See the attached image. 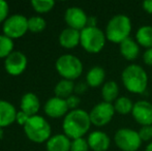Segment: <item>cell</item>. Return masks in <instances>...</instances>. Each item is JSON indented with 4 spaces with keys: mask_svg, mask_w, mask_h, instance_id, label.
I'll return each instance as SVG.
<instances>
[{
    "mask_svg": "<svg viewBox=\"0 0 152 151\" xmlns=\"http://www.w3.org/2000/svg\"><path fill=\"white\" fill-rule=\"evenodd\" d=\"M136 40L139 46L144 47L146 49L152 48V26L144 25L137 30Z\"/></svg>",
    "mask_w": 152,
    "mask_h": 151,
    "instance_id": "obj_22",
    "label": "cell"
},
{
    "mask_svg": "<svg viewBox=\"0 0 152 151\" xmlns=\"http://www.w3.org/2000/svg\"><path fill=\"white\" fill-rule=\"evenodd\" d=\"M113 105H114L115 112L120 115L132 114V108H134V103L127 96H119Z\"/></svg>",
    "mask_w": 152,
    "mask_h": 151,
    "instance_id": "obj_24",
    "label": "cell"
},
{
    "mask_svg": "<svg viewBox=\"0 0 152 151\" xmlns=\"http://www.w3.org/2000/svg\"><path fill=\"white\" fill-rule=\"evenodd\" d=\"M72 140L64 133H58L47 141V151H70Z\"/></svg>",
    "mask_w": 152,
    "mask_h": 151,
    "instance_id": "obj_19",
    "label": "cell"
},
{
    "mask_svg": "<svg viewBox=\"0 0 152 151\" xmlns=\"http://www.w3.org/2000/svg\"><path fill=\"white\" fill-rule=\"evenodd\" d=\"M130 32H132V21L129 17L123 14L113 16L109 20L104 31L107 40L119 44L126 38L130 37Z\"/></svg>",
    "mask_w": 152,
    "mask_h": 151,
    "instance_id": "obj_3",
    "label": "cell"
},
{
    "mask_svg": "<svg viewBox=\"0 0 152 151\" xmlns=\"http://www.w3.org/2000/svg\"><path fill=\"white\" fill-rule=\"evenodd\" d=\"M104 79H106V71L102 66H93L88 71L86 75V83L89 87H96L102 86L104 84Z\"/></svg>",
    "mask_w": 152,
    "mask_h": 151,
    "instance_id": "obj_20",
    "label": "cell"
},
{
    "mask_svg": "<svg viewBox=\"0 0 152 151\" xmlns=\"http://www.w3.org/2000/svg\"><path fill=\"white\" fill-rule=\"evenodd\" d=\"M106 33L98 27H86L81 30L80 44L86 52L97 54L106 44Z\"/></svg>",
    "mask_w": 152,
    "mask_h": 151,
    "instance_id": "obj_5",
    "label": "cell"
},
{
    "mask_svg": "<svg viewBox=\"0 0 152 151\" xmlns=\"http://www.w3.org/2000/svg\"><path fill=\"white\" fill-rule=\"evenodd\" d=\"M115 113L116 112H115L113 104L102 101L92 108L89 116H90L92 124L97 127H102L112 121Z\"/></svg>",
    "mask_w": 152,
    "mask_h": 151,
    "instance_id": "obj_9",
    "label": "cell"
},
{
    "mask_svg": "<svg viewBox=\"0 0 152 151\" xmlns=\"http://www.w3.org/2000/svg\"><path fill=\"white\" fill-rule=\"evenodd\" d=\"M3 136H4V133H3V128L0 127V140L3 139Z\"/></svg>",
    "mask_w": 152,
    "mask_h": 151,
    "instance_id": "obj_38",
    "label": "cell"
},
{
    "mask_svg": "<svg viewBox=\"0 0 152 151\" xmlns=\"http://www.w3.org/2000/svg\"><path fill=\"white\" fill-rule=\"evenodd\" d=\"M132 116L142 126L152 125V104L148 101H138L134 104Z\"/></svg>",
    "mask_w": 152,
    "mask_h": 151,
    "instance_id": "obj_12",
    "label": "cell"
},
{
    "mask_svg": "<svg viewBox=\"0 0 152 151\" xmlns=\"http://www.w3.org/2000/svg\"><path fill=\"white\" fill-rule=\"evenodd\" d=\"M123 86L127 91L134 94H143L148 87V75L139 64H129L121 74Z\"/></svg>",
    "mask_w": 152,
    "mask_h": 151,
    "instance_id": "obj_2",
    "label": "cell"
},
{
    "mask_svg": "<svg viewBox=\"0 0 152 151\" xmlns=\"http://www.w3.org/2000/svg\"><path fill=\"white\" fill-rule=\"evenodd\" d=\"M89 145L87 139L79 138V139L72 140L70 144V151H89Z\"/></svg>",
    "mask_w": 152,
    "mask_h": 151,
    "instance_id": "obj_28",
    "label": "cell"
},
{
    "mask_svg": "<svg viewBox=\"0 0 152 151\" xmlns=\"http://www.w3.org/2000/svg\"><path fill=\"white\" fill-rule=\"evenodd\" d=\"M65 101H66V104H67L68 109H69L70 111H72V110H77L81 104L80 97H79L78 95H75V94L70 95V96L67 97Z\"/></svg>",
    "mask_w": 152,
    "mask_h": 151,
    "instance_id": "obj_30",
    "label": "cell"
},
{
    "mask_svg": "<svg viewBox=\"0 0 152 151\" xmlns=\"http://www.w3.org/2000/svg\"><path fill=\"white\" fill-rule=\"evenodd\" d=\"M120 54L124 59L128 61H134L140 55V46L134 38L128 37L119 44Z\"/></svg>",
    "mask_w": 152,
    "mask_h": 151,
    "instance_id": "obj_16",
    "label": "cell"
},
{
    "mask_svg": "<svg viewBox=\"0 0 152 151\" xmlns=\"http://www.w3.org/2000/svg\"><path fill=\"white\" fill-rule=\"evenodd\" d=\"M143 61L146 65L152 66V48L146 49V51L143 54Z\"/></svg>",
    "mask_w": 152,
    "mask_h": 151,
    "instance_id": "obj_34",
    "label": "cell"
},
{
    "mask_svg": "<svg viewBox=\"0 0 152 151\" xmlns=\"http://www.w3.org/2000/svg\"><path fill=\"white\" fill-rule=\"evenodd\" d=\"M2 31L12 39L22 37L28 31V19L19 14L10 16L2 25Z\"/></svg>",
    "mask_w": 152,
    "mask_h": 151,
    "instance_id": "obj_8",
    "label": "cell"
},
{
    "mask_svg": "<svg viewBox=\"0 0 152 151\" xmlns=\"http://www.w3.org/2000/svg\"><path fill=\"white\" fill-rule=\"evenodd\" d=\"M88 85H87L86 82H79L77 83L76 85H75V92H76V94H83V93H85L87 91V89H88Z\"/></svg>",
    "mask_w": 152,
    "mask_h": 151,
    "instance_id": "obj_33",
    "label": "cell"
},
{
    "mask_svg": "<svg viewBox=\"0 0 152 151\" xmlns=\"http://www.w3.org/2000/svg\"><path fill=\"white\" fill-rule=\"evenodd\" d=\"M56 71L65 80L74 81L83 73V63L77 56L72 54L61 55L55 63Z\"/></svg>",
    "mask_w": 152,
    "mask_h": 151,
    "instance_id": "obj_6",
    "label": "cell"
},
{
    "mask_svg": "<svg viewBox=\"0 0 152 151\" xmlns=\"http://www.w3.org/2000/svg\"><path fill=\"white\" fill-rule=\"evenodd\" d=\"M89 113L82 109L72 110L64 116L62 128L70 140L84 138L91 126Z\"/></svg>",
    "mask_w": 152,
    "mask_h": 151,
    "instance_id": "obj_1",
    "label": "cell"
},
{
    "mask_svg": "<svg viewBox=\"0 0 152 151\" xmlns=\"http://www.w3.org/2000/svg\"><path fill=\"white\" fill-rule=\"evenodd\" d=\"M87 142L89 148L93 151H107L111 145L110 137L102 131H94L89 133Z\"/></svg>",
    "mask_w": 152,
    "mask_h": 151,
    "instance_id": "obj_14",
    "label": "cell"
},
{
    "mask_svg": "<svg viewBox=\"0 0 152 151\" xmlns=\"http://www.w3.org/2000/svg\"><path fill=\"white\" fill-rule=\"evenodd\" d=\"M8 4L3 0H0V23H4L8 18Z\"/></svg>",
    "mask_w": 152,
    "mask_h": 151,
    "instance_id": "obj_31",
    "label": "cell"
},
{
    "mask_svg": "<svg viewBox=\"0 0 152 151\" xmlns=\"http://www.w3.org/2000/svg\"><path fill=\"white\" fill-rule=\"evenodd\" d=\"M5 71L10 76H20L27 67V57L20 51H14L5 58Z\"/></svg>",
    "mask_w": 152,
    "mask_h": 151,
    "instance_id": "obj_11",
    "label": "cell"
},
{
    "mask_svg": "<svg viewBox=\"0 0 152 151\" xmlns=\"http://www.w3.org/2000/svg\"><path fill=\"white\" fill-rule=\"evenodd\" d=\"M97 18L94 16L88 17V21H87V27H97Z\"/></svg>",
    "mask_w": 152,
    "mask_h": 151,
    "instance_id": "obj_36",
    "label": "cell"
},
{
    "mask_svg": "<svg viewBox=\"0 0 152 151\" xmlns=\"http://www.w3.org/2000/svg\"><path fill=\"white\" fill-rule=\"evenodd\" d=\"M114 142L122 151H138L142 145L139 133L134 129L122 127L114 135Z\"/></svg>",
    "mask_w": 152,
    "mask_h": 151,
    "instance_id": "obj_7",
    "label": "cell"
},
{
    "mask_svg": "<svg viewBox=\"0 0 152 151\" xmlns=\"http://www.w3.org/2000/svg\"><path fill=\"white\" fill-rule=\"evenodd\" d=\"M75 85L76 84L74 83V81L62 79L61 81L57 83L54 88L55 96L66 99L70 95H72V92H75Z\"/></svg>",
    "mask_w": 152,
    "mask_h": 151,
    "instance_id": "obj_23",
    "label": "cell"
},
{
    "mask_svg": "<svg viewBox=\"0 0 152 151\" xmlns=\"http://www.w3.org/2000/svg\"><path fill=\"white\" fill-rule=\"evenodd\" d=\"M142 142H150L152 141V125H145L140 128L138 131Z\"/></svg>",
    "mask_w": 152,
    "mask_h": 151,
    "instance_id": "obj_29",
    "label": "cell"
},
{
    "mask_svg": "<svg viewBox=\"0 0 152 151\" xmlns=\"http://www.w3.org/2000/svg\"><path fill=\"white\" fill-rule=\"evenodd\" d=\"M31 116H29V115H27L26 113H24L23 111H20L17 113V117H16V121L18 124L22 125V126H25V124H26L27 122H28V120L30 119Z\"/></svg>",
    "mask_w": 152,
    "mask_h": 151,
    "instance_id": "obj_32",
    "label": "cell"
},
{
    "mask_svg": "<svg viewBox=\"0 0 152 151\" xmlns=\"http://www.w3.org/2000/svg\"><path fill=\"white\" fill-rule=\"evenodd\" d=\"M24 131L27 138L34 143H44L51 138L52 129L49 122L39 115L31 116L25 124Z\"/></svg>",
    "mask_w": 152,
    "mask_h": 151,
    "instance_id": "obj_4",
    "label": "cell"
},
{
    "mask_svg": "<svg viewBox=\"0 0 152 151\" xmlns=\"http://www.w3.org/2000/svg\"><path fill=\"white\" fill-rule=\"evenodd\" d=\"M47 22L44 18L38 16H34L28 19V30L33 33L42 32L46 29Z\"/></svg>",
    "mask_w": 152,
    "mask_h": 151,
    "instance_id": "obj_26",
    "label": "cell"
},
{
    "mask_svg": "<svg viewBox=\"0 0 152 151\" xmlns=\"http://www.w3.org/2000/svg\"><path fill=\"white\" fill-rule=\"evenodd\" d=\"M17 113L16 108L12 104L0 99V127L3 128L12 124L16 121Z\"/></svg>",
    "mask_w": 152,
    "mask_h": 151,
    "instance_id": "obj_17",
    "label": "cell"
},
{
    "mask_svg": "<svg viewBox=\"0 0 152 151\" xmlns=\"http://www.w3.org/2000/svg\"><path fill=\"white\" fill-rule=\"evenodd\" d=\"M142 7L146 12L152 15V0H147V1H144L142 3Z\"/></svg>",
    "mask_w": 152,
    "mask_h": 151,
    "instance_id": "obj_35",
    "label": "cell"
},
{
    "mask_svg": "<svg viewBox=\"0 0 152 151\" xmlns=\"http://www.w3.org/2000/svg\"><path fill=\"white\" fill-rule=\"evenodd\" d=\"M119 95V86L115 81H108L102 87V97L106 103H114Z\"/></svg>",
    "mask_w": 152,
    "mask_h": 151,
    "instance_id": "obj_21",
    "label": "cell"
},
{
    "mask_svg": "<svg viewBox=\"0 0 152 151\" xmlns=\"http://www.w3.org/2000/svg\"><path fill=\"white\" fill-rule=\"evenodd\" d=\"M14 52V42L6 35H0V58H6Z\"/></svg>",
    "mask_w": 152,
    "mask_h": 151,
    "instance_id": "obj_25",
    "label": "cell"
},
{
    "mask_svg": "<svg viewBox=\"0 0 152 151\" xmlns=\"http://www.w3.org/2000/svg\"><path fill=\"white\" fill-rule=\"evenodd\" d=\"M68 110L69 109H68L65 99L57 96L48 99L44 107L45 113L51 118H60V117L65 116L68 113Z\"/></svg>",
    "mask_w": 152,
    "mask_h": 151,
    "instance_id": "obj_13",
    "label": "cell"
},
{
    "mask_svg": "<svg viewBox=\"0 0 152 151\" xmlns=\"http://www.w3.org/2000/svg\"><path fill=\"white\" fill-rule=\"evenodd\" d=\"M145 151H152V141L150 143H148V145H147L146 148H145Z\"/></svg>",
    "mask_w": 152,
    "mask_h": 151,
    "instance_id": "obj_37",
    "label": "cell"
},
{
    "mask_svg": "<svg viewBox=\"0 0 152 151\" xmlns=\"http://www.w3.org/2000/svg\"><path fill=\"white\" fill-rule=\"evenodd\" d=\"M33 9L38 14H46L53 9L55 2L53 0H33L31 1Z\"/></svg>",
    "mask_w": 152,
    "mask_h": 151,
    "instance_id": "obj_27",
    "label": "cell"
},
{
    "mask_svg": "<svg viewBox=\"0 0 152 151\" xmlns=\"http://www.w3.org/2000/svg\"><path fill=\"white\" fill-rule=\"evenodd\" d=\"M64 20L68 25V28L81 31L87 27L88 16L81 7L72 6L66 9L65 14H64Z\"/></svg>",
    "mask_w": 152,
    "mask_h": 151,
    "instance_id": "obj_10",
    "label": "cell"
},
{
    "mask_svg": "<svg viewBox=\"0 0 152 151\" xmlns=\"http://www.w3.org/2000/svg\"><path fill=\"white\" fill-rule=\"evenodd\" d=\"M81 42V31L72 28H65L59 35V44L65 49H74Z\"/></svg>",
    "mask_w": 152,
    "mask_h": 151,
    "instance_id": "obj_18",
    "label": "cell"
},
{
    "mask_svg": "<svg viewBox=\"0 0 152 151\" xmlns=\"http://www.w3.org/2000/svg\"><path fill=\"white\" fill-rule=\"evenodd\" d=\"M20 108L21 111H23L29 116H35L37 115V112L39 111L40 108L39 98L37 97V95L32 92L25 93L21 98Z\"/></svg>",
    "mask_w": 152,
    "mask_h": 151,
    "instance_id": "obj_15",
    "label": "cell"
}]
</instances>
